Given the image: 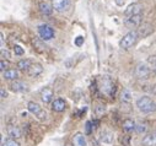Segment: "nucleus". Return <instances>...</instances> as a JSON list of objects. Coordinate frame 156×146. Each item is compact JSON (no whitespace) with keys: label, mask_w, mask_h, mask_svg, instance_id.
Returning a JSON list of instances; mask_svg holds the SVG:
<instances>
[{"label":"nucleus","mask_w":156,"mask_h":146,"mask_svg":"<svg viewBox=\"0 0 156 146\" xmlns=\"http://www.w3.org/2000/svg\"><path fill=\"white\" fill-rule=\"evenodd\" d=\"M135 106L139 111L144 114H150L156 111V103L155 101L149 96H141L136 99Z\"/></svg>","instance_id":"f257e3e1"},{"label":"nucleus","mask_w":156,"mask_h":146,"mask_svg":"<svg viewBox=\"0 0 156 146\" xmlns=\"http://www.w3.org/2000/svg\"><path fill=\"white\" fill-rule=\"evenodd\" d=\"M27 109H28V112H30L31 114H33L38 120H41V122H44V120H47V118H48L47 112H46L44 109H43L40 104H38L37 102H33V101L28 102V103H27Z\"/></svg>","instance_id":"f03ea898"},{"label":"nucleus","mask_w":156,"mask_h":146,"mask_svg":"<svg viewBox=\"0 0 156 146\" xmlns=\"http://www.w3.org/2000/svg\"><path fill=\"white\" fill-rule=\"evenodd\" d=\"M138 38H139V34H138L136 31H129L128 33H126L123 37L121 38V41H119V48L126 49V50L129 49V48H132L136 43Z\"/></svg>","instance_id":"7ed1b4c3"},{"label":"nucleus","mask_w":156,"mask_h":146,"mask_svg":"<svg viewBox=\"0 0 156 146\" xmlns=\"http://www.w3.org/2000/svg\"><path fill=\"white\" fill-rule=\"evenodd\" d=\"M135 76L139 79V80H147L150 78V74H151V69L147 63H138L136 66H135Z\"/></svg>","instance_id":"20e7f679"},{"label":"nucleus","mask_w":156,"mask_h":146,"mask_svg":"<svg viewBox=\"0 0 156 146\" xmlns=\"http://www.w3.org/2000/svg\"><path fill=\"white\" fill-rule=\"evenodd\" d=\"M38 34H40L42 41H51L54 38L55 32H54V28L52 26L43 23V25L38 26Z\"/></svg>","instance_id":"39448f33"},{"label":"nucleus","mask_w":156,"mask_h":146,"mask_svg":"<svg viewBox=\"0 0 156 146\" xmlns=\"http://www.w3.org/2000/svg\"><path fill=\"white\" fill-rule=\"evenodd\" d=\"M100 89L103 93L108 95V96H112L114 93V84L113 81L108 78V76H103L101 79V85H100Z\"/></svg>","instance_id":"423d86ee"},{"label":"nucleus","mask_w":156,"mask_h":146,"mask_svg":"<svg viewBox=\"0 0 156 146\" xmlns=\"http://www.w3.org/2000/svg\"><path fill=\"white\" fill-rule=\"evenodd\" d=\"M52 5H53V9L57 11V12H65L70 9V0H52Z\"/></svg>","instance_id":"0eeeda50"},{"label":"nucleus","mask_w":156,"mask_h":146,"mask_svg":"<svg viewBox=\"0 0 156 146\" xmlns=\"http://www.w3.org/2000/svg\"><path fill=\"white\" fill-rule=\"evenodd\" d=\"M141 21H143V15H133V16H128L126 20H124V25L128 27V28H136L141 25Z\"/></svg>","instance_id":"6e6552de"},{"label":"nucleus","mask_w":156,"mask_h":146,"mask_svg":"<svg viewBox=\"0 0 156 146\" xmlns=\"http://www.w3.org/2000/svg\"><path fill=\"white\" fill-rule=\"evenodd\" d=\"M9 87H10V90L14 91V92H21V93H23V92H28V91H30L28 85L25 84V82H22V81H19V80L11 81Z\"/></svg>","instance_id":"1a4fd4ad"},{"label":"nucleus","mask_w":156,"mask_h":146,"mask_svg":"<svg viewBox=\"0 0 156 146\" xmlns=\"http://www.w3.org/2000/svg\"><path fill=\"white\" fill-rule=\"evenodd\" d=\"M141 10H143V6L139 3H133V4H130L124 10V15H126V17L133 16V15H140L141 14Z\"/></svg>","instance_id":"9d476101"},{"label":"nucleus","mask_w":156,"mask_h":146,"mask_svg":"<svg viewBox=\"0 0 156 146\" xmlns=\"http://www.w3.org/2000/svg\"><path fill=\"white\" fill-rule=\"evenodd\" d=\"M138 34L140 38H145L147 36H150L152 32H154V27L150 25V23H143L138 27Z\"/></svg>","instance_id":"9b49d317"},{"label":"nucleus","mask_w":156,"mask_h":146,"mask_svg":"<svg viewBox=\"0 0 156 146\" xmlns=\"http://www.w3.org/2000/svg\"><path fill=\"white\" fill-rule=\"evenodd\" d=\"M51 108H52V111L53 112H64L65 111V108H66V103L63 98H57L54 99L52 103H51Z\"/></svg>","instance_id":"f8f14e48"},{"label":"nucleus","mask_w":156,"mask_h":146,"mask_svg":"<svg viewBox=\"0 0 156 146\" xmlns=\"http://www.w3.org/2000/svg\"><path fill=\"white\" fill-rule=\"evenodd\" d=\"M43 72V66L40 64V63H33L32 66L28 69L27 74L31 76V78H38L41 74Z\"/></svg>","instance_id":"ddd939ff"},{"label":"nucleus","mask_w":156,"mask_h":146,"mask_svg":"<svg viewBox=\"0 0 156 146\" xmlns=\"http://www.w3.org/2000/svg\"><path fill=\"white\" fill-rule=\"evenodd\" d=\"M143 146H156V130L146 134L141 141Z\"/></svg>","instance_id":"4468645a"},{"label":"nucleus","mask_w":156,"mask_h":146,"mask_svg":"<svg viewBox=\"0 0 156 146\" xmlns=\"http://www.w3.org/2000/svg\"><path fill=\"white\" fill-rule=\"evenodd\" d=\"M19 76H20V74H19L17 69H8L3 72V78L8 81H15L19 79Z\"/></svg>","instance_id":"2eb2a0df"},{"label":"nucleus","mask_w":156,"mask_h":146,"mask_svg":"<svg viewBox=\"0 0 156 146\" xmlns=\"http://www.w3.org/2000/svg\"><path fill=\"white\" fill-rule=\"evenodd\" d=\"M53 97H54V93H53V91H52L51 89L46 87V89H43V90L41 91V99H42V102H43L44 104L52 103V102H53Z\"/></svg>","instance_id":"dca6fc26"},{"label":"nucleus","mask_w":156,"mask_h":146,"mask_svg":"<svg viewBox=\"0 0 156 146\" xmlns=\"http://www.w3.org/2000/svg\"><path fill=\"white\" fill-rule=\"evenodd\" d=\"M73 145L74 146H87V142H86V139H85V135L83 133H75L74 136H73Z\"/></svg>","instance_id":"f3484780"},{"label":"nucleus","mask_w":156,"mask_h":146,"mask_svg":"<svg viewBox=\"0 0 156 146\" xmlns=\"http://www.w3.org/2000/svg\"><path fill=\"white\" fill-rule=\"evenodd\" d=\"M38 8H40V11L44 15V16H51L53 14V5H51L49 3L47 2H40L38 4Z\"/></svg>","instance_id":"a211bd4d"},{"label":"nucleus","mask_w":156,"mask_h":146,"mask_svg":"<svg viewBox=\"0 0 156 146\" xmlns=\"http://www.w3.org/2000/svg\"><path fill=\"white\" fill-rule=\"evenodd\" d=\"M100 141L102 144H112L113 142V134L109 131V130H102L100 133V136H98Z\"/></svg>","instance_id":"6ab92c4d"},{"label":"nucleus","mask_w":156,"mask_h":146,"mask_svg":"<svg viewBox=\"0 0 156 146\" xmlns=\"http://www.w3.org/2000/svg\"><path fill=\"white\" fill-rule=\"evenodd\" d=\"M8 135H9V137L17 140V139H20L22 136V133H21L19 127H10L8 129Z\"/></svg>","instance_id":"aec40b11"},{"label":"nucleus","mask_w":156,"mask_h":146,"mask_svg":"<svg viewBox=\"0 0 156 146\" xmlns=\"http://www.w3.org/2000/svg\"><path fill=\"white\" fill-rule=\"evenodd\" d=\"M32 60L31 59H21L17 61V68L22 71H28V69L32 66Z\"/></svg>","instance_id":"412c9836"},{"label":"nucleus","mask_w":156,"mask_h":146,"mask_svg":"<svg viewBox=\"0 0 156 146\" xmlns=\"http://www.w3.org/2000/svg\"><path fill=\"white\" fill-rule=\"evenodd\" d=\"M135 125H136V123L133 120V119H126L124 122H123V130L126 131V133H130V131H133V130H135Z\"/></svg>","instance_id":"4be33fe9"},{"label":"nucleus","mask_w":156,"mask_h":146,"mask_svg":"<svg viewBox=\"0 0 156 146\" xmlns=\"http://www.w3.org/2000/svg\"><path fill=\"white\" fill-rule=\"evenodd\" d=\"M146 61H147V64H149L151 71L156 75V55H150Z\"/></svg>","instance_id":"5701e85b"},{"label":"nucleus","mask_w":156,"mask_h":146,"mask_svg":"<svg viewBox=\"0 0 156 146\" xmlns=\"http://www.w3.org/2000/svg\"><path fill=\"white\" fill-rule=\"evenodd\" d=\"M2 146H20V144L15 140V139H11V137H8L5 140H3L2 142Z\"/></svg>","instance_id":"b1692460"},{"label":"nucleus","mask_w":156,"mask_h":146,"mask_svg":"<svg viewBox=\"0 0 156 146\" xmlns=\"http://www.w3.org/2000/svg\"><path fill=\"white\" fill-rule=\"evenodd\" d=\"M147 130V125L145 124V123H136V125H135V131L138 133V134H143V133H145Z\"/></svg>","instance_id":"393cba45"},{"label":"nucleus","mask_w":156,"mask_h":146,"mask_svg":"<svg viewBox=\"0 0 156 146\" xmlns=\"http://www.w3.org/2000/svg\"><path fill=\"white\" fill-rule=\"evenodd\" d=\"M130 97H132L130 92L128 90H123V92H122V102H129Z\"/></svg>","instance_id":"a878e982"},{"label":"nucleus","mask_w":156,"mask_h":146,"mask_svg":"<svg viewBox=\"0 0 156 146\" xmlns=\"http://www.w3.org/2000/svg\"><path fill=\"white\" fill-rule=\"evenodd\" d=\"M8 69H9V61L2 59V60H0V70H2V72H4Z\"/></svg>","instance_id":"bb28decb"},{"label":"nucleus","mask_w":156,"mask_h":146,"mask_svg":"<svg viewBox=\"0 0 156 146\" xmlns=\"http://www.w3.org/2000/svg\"><path fill=\"white\" fill-rule=\"evenodd\" d=\"M14 53H15V55H23V53H25V49L21 47V46H15L14 47Z\"/></svg>","instance_id":"cd10ccee"},{"label":"nucleus","mask_w":156,"mask_h":146,"mask_svg":"<svg viewBox=\"0 0 156 146\" xmlns=\"http://www.w3.org/2000/svg\"><path fill=\"white\" fill-rule=\"evenodd\" d=\"M92 129H94V125H92V122H90V120H87V122L85 123V134H91V131H92Z\"/></svg>","instance_id":"c85d7f7f"},{"label":"nucleus","mask_w":156,"mask_h":146,"mask_svg":"<svg viewBox=\"0 0 156 146\" xmlns=\"http://www.w3.org/2000/svg\"><path fill=\"white\" fill-rule=\"evenodd\" d=\"M145 91H147L149 93H152V95H156V85H150V86H145L144 87Z\"/></svg>","instance_id":"c756f323"},{"label":"nucleus","mask_w":156,"mask_h":146,"mask_svg":"<svg viewBox=\"0 0 156 146\" xmlns=\"http://www.w3.org/2000/svg\"><path fill=\"white\" fill-rule=\"evenodd\" d=\"M0 97H2V99H5L8 97V92H6V90L4 87L0 89Z\"/></svg>","instance_id":"7c9ffc66"},{"label":"nucleus","mask_w":156,"mask_h":146,"mask_svg":"<svg viewBox=\"0 0 156 146\" xmlns=\"http://www.w3.org/2000/svg\"><path fill=\"white\" fill-rule=\"evenodd\" d=\"M2 57H3V59L5 58V59H9L10 58V54H9V52L8 50H4V48L2 49Z\"/></svg>","instance_id":"2f4dec72"},{"label":"nucleus","mask_w":156,"mask_h":146,"mask_svg":"<svg viewBox=\"0 0 156 146\" xmlns=\"http://www.w3.org/2000/svg\"><path fill=\"white\" fill-rule=\"evenodd\" d=\"M4 42H5V37H4V33H0V44H2V49L4 48Z\"/></svg>","instance_id":"473e14b6"},{"label":"nucleus","mask_w":156,"mask_h":146,"mask_svg":"<svg viewBox=\"0 0 156 146\" xmlns=\"http://www.w3.org/2000/svg\"><path fill=\"white\" fill-rule=\"evenodd\" d=\"M84 42V38L83 37H77V40L75 41V43H76V46H81V43Z\"/></svg>","instance_id":"72a5a7b5"},{"label":"nucleus","mask_w":156,"mask_h":146,"mask_svg":"<svg viewBox=\"0 0 156 146\" xmlns=\"http://www.w3.org/2000/svg\"><path fill=\"white\" fill-rule=\"evenodd\" d=\"M114 3L118 6H123L124 5V0H114Z\"/></svg>","instance_id":"f704fd0d"}]
</instances>
